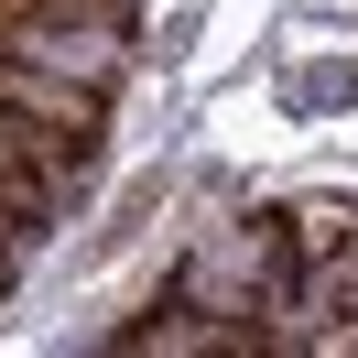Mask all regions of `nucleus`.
Instances as JSON below:
<instances>
[{
  "mask_svg": "<svg viewBox=\"0 0 358 358\" xmlns=\"http://www.w3.org/2000/svg\"><path fill=\"white\" fill-rule=\"evenodd\" d=\"M120 348L131 358H250L271 348L261 315H217V304H163L152 326H120Z\"/></svg>",
  "mask_w": 358,
  "mask_h": 358,
  "instance_id": "2",
  "label": "nucleus"
},
{
  "mask_svg": "<svg viewBox=\"0 0 358 358\" xmlns=\"http://www.w3.org/2000/svg\"><path fill=\"white\" fill-rule=\"evenodd\" d=\"M0 109L33 120V131H55V141H87V152H98V131H109V87H76V76H55V66H11V55H0Z\"/></svg>",
  "mask_w": 358,
  "mask_h": 358,
  "instance_id": "1",
  "label": "nucleus"
}]
</instances>
